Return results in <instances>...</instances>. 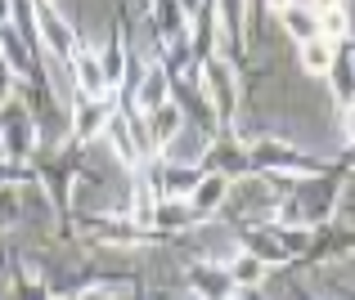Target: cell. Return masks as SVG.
I'll list each match as a JSON object with an SVG mask.
<instances>
[{
	"mask_svg": "<svg viewBox=\"0 0 355 300\" xmlns=\"http://www.w3.org/2000/svg\"><path fill=\"white\" fill-rule=\"evenodd\" d=\"M306 67H310V72H324V67H328V49L324 45H310L306 49Z\"/></svg>",
	"mask_w": 355,
	"mask_h": 300,
	"instance_id": "cell-1",
	"label": "cell"
},
{
	"mask_svg": "<svg viewBox=\"0 0 355 300\" xmlns=\"http://www.w3.org/2000/svg\"><path fill=\"white\" fill-rule=\"evenodd\" d=\"M270 5H275V10H288V5H292V0H270Z\"/></svg>",
	"mask_w": 355,
	"mask_h": 300,
	"instance_id": "cell-2",
	"label": "cell"
}]
</instances>
